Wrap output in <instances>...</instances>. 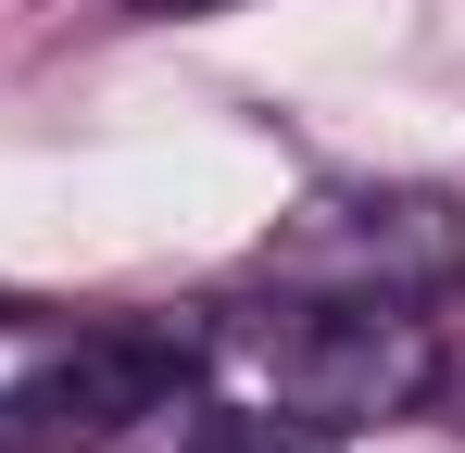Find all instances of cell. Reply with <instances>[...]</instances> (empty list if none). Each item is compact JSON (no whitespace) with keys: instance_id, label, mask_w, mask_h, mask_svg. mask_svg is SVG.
Listing matches in <instances>:
<instances>
[{"instance_id":"1","label":"cell","mask_w":465,"mask_h":453,"mask_svg":"<svg viewBox=\"0 0 465 453\" xmlns=\"http://www.w3.org/2000/svg\"><path fill=\"white\" fill-rule=\"evenodd\" d=\"M465 252V226L440 189H327L264 239V277L302 302H415L440 290Z\"/></svg>"},{"instance_id":"2","label":"cell","mask_w":465,"mask_h":453,"mask_svg":"<svg viewBox=\"0 0 465 453\" xmlns=\"http://www.w3.org/2000/svg\"><path fill=\"white\" fill-rule=\"evenodd\" d=\"M264 378L314 428H390L440 390V340L415 302H290V327L264 340Z\"/></svg>"},{"instance_id":"3","label":"cell","mask_w":465,"mask_h":453,"mask_svg":"<svg viewBox=\"0 0 465 453\" xmlns=\"http://www.w3.org/2000/svg\"><path fill=\"white\" fill-rule=\"evenodd\" d=\"M189 353H202L189 327H101V340H76L64 366L38 378L13 416H38V428H25L38 453H51V441H114L126 416H163V403H176Z\"/></svg>"},{"instance_id":"4","label":"cell","mask_w":465,"mask_h":453,"mask_svg":"<svg viewBox=\"0 0 465 453\" xmlns=\"http://www.w3.org/2000/svg\"><path fill=\"white\" fill-rule=\"evenodd\" d=\"M189 453H340V428H314V416H290V403H264V416H214Z\"/></svg>"},{"instance_id":"5","label":"cell","mask_w":465,"mask_h":453,"mask_svg":"<svg viewBox=\"0 0 465 453\" xmlns=\"http://www.w3.org/2000/svg\"><path fill=\"white\" fill-rule=\"evenodd\" d=\"M163 13H189V0H163Z\"/></svg>"}]
</instances>
